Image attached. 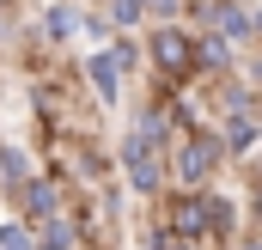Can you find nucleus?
I'll list each match as a JSON object with an SVG mask.
<instances>
[{
	"label": "nucleus",
	"mask_w": 262,
	"mask_h": 250,
	"mask_svg": "<svg viewBox=\"0 0 262 250\" xmlns=\"http://www.w3.org/2000/svg\"><path fill=\"white\" fill-rule=\"evenodd\" d=\"M152 140H159V122H152V116L140 128H128V140H122V165H128V177L140 189H159V147H152Z\"/></svg>",
	"instance_id": "1"
},
{
	"label": "nucleus",
	"mask_w": 262,
	"mask_h": 250,
	"mask_svg": "<svg viewBox=\"0 0 262 250\" xmlns=\"http://www.w3.org/2000/svg\"><path fill=\"white\" fill-rule=\"evenodd\" d=\"M152 55H159V67H165L171 79H189V73H195V49H189L183 31H152Z\"/></svg>",
	"instance_id": "2"
},
{
	"label": "nucleus",
	"mask_w": 262,
	"mask_h": 250,
	"mask_svg": "<svg viewBox=\"0 0 262 250\" xmlns=\"http://www.w3.org/2000/svg\"><path fill=\"white\" fill-rule=\"evenodd\" d=\"M213 159H220V140H213V134H195V140L177 153V177H183V183H201V177L213 171Z\"/></svg>",
	"instance_id": "3"
},
{
	"label": "nucleus",
	"mask_w": 262,
	"mask_h": 250,
	"mask_svg": "<svg viewBox=\"0 0 262 250\" xmlns=\"http://www.w3.org/2000/svg\"><path fill=\"white\" fill-rule=\"evenodd\" d=\"M213 25H220L226 37H250V31H256V12H250L244 0H213Z\"/></svg>",
	"instance_id": "4"
},
{
	"label": "nucleus",
	"mask_w": 262,
	"mask_h": 250,
	"mask_svg": "<svg viewBox=\"0 0 262 250\" xmlns=\"http://www.w3.org/2000/svg\"><path fill=\"white\" fill-rule=\"evenodd\" d=\"M92 79H98V92H104V98H116V79H122V55H110V49H104V55H92Z\"/></svg>",
	"instance_id": "5"
},
{
	"label": "nucleus",
	"mask_w": 262,
	"mask_h": 250,
	"mask_svg": "<svg viewBox=\"0 0 262 250\" xmlns=\"http://www.w3.org/2000/svg\"><path fill=\"white\" fill-rule=\"evenodd\" d=\"M73 31H79V18H73L67 6H55V12H49V37H73Z\"/></svg>",
	"instance_id": "6"
},
{
	"label": "nucleus",
	"mask_w": 262,
	"mask_h": 250,
	"mask_svg": "<svg viewBox=\"0 0 262 250\" xmlns=\"http://www.w3.org/2000/svg\"><path fill=\"white\" fill-rule=\"evenodd\" d=\"M43 250H73V232H67L61 220H49V232H43Z\"/></svg>",
	"instance_id": "7"
},
{
	"label": "nucleus",
	"mask_w": 262,
	"mask_h": 250,
	"mask_svg": "<svg viewBox=\"0 0 262 250\" xmlns=\"http://www.w3.org/2000/svg\"><path fill=\"white\" fill-rule=\"evenodd\" d=\"M25 201H31V214H49V207H55V189H49V183H31Z\"/></svg>",
	"instance_id": "8"
},
{
	"label": "nucleus",
	"mask_w": 262,
	"mask_h": 250,
	"mask_svg": "<svg viewBox=\"0 0 262 250\" xmlns=\"http://www.w3.org/2000/svg\"><path fill=\"white\" fill-rule=\"evenodd\" d=\"M0 250H31V238H25V226H0Z\"/></svg>",
	"instance_id": "9"
},
{
	"label": "nucleus",
	"mask_w": 262,
	"mask_h": 250,
	"mask_svg": "<svg viewBox=\"0 0 262 250\" xmlns=\"http://www.w3.org/2000/svg\"><path fill=\"white\" fill-rule=\"evenodd\" d=\"M250 140H256V128H250V122H232V134H226V147H250Z\"/></svg>",
	"instance_id": "10"
},
{
	"label": "nucleus",
	"mask_w": 262,
	"mask_h": 250,
	"mask_svg": "<svg viewBox=\"0 0 262 250\" xmlns=\"http://www.w3.org/2000/svg\"><path fill=\"white\" fill-rule=\"evenodd\" d=\"M140 6H146V0H116V25H134V18H140Z\"/></svg>",
	"instance_id": "11"
},
{
	"label": "nucleus",
	"mask_w": 262,
	"mask_h": 250,
	"mask_svg": "<svg viewBox=\"0 0 262 250\" xmlns=\"http://www.w3.org/2000/svg\"><path fill=\"white\" fill-rule=\"evenodd\" d=\"M152 250H183V244H177L171 232H159V238H152Z\"/></svg>",
	"instance_id": "12"
},
{
	"label": "nucleus",
	"mask_w": 262,
	"mask_h": 250,
	"mask_svg": "<svg viewBox=\"0 0 262 250\" xmlns=\"http://www.w3.org/2000/svg\"><path fill=\"white\" fill-rule=\"evenodd\" d=\"M146 6H152V12H177V0H146Z\"/></svg>",
	"instance_id": "13"
},
{
	"label": "nucleus",
	"mask_w": 262,
	"mask_h": 250,
	"mask_svg": "<svg viewBox=\"0 0 262 250\" xmlns=\"http://www.w3.org/2000/svg\"><path fill=\"white\" fill-rule=\"evenodd\" d=\"M0 6H6V0H0Z\"/></svg>",
	"instance_id": "14"
}]
</instances>
